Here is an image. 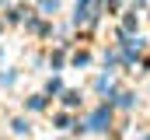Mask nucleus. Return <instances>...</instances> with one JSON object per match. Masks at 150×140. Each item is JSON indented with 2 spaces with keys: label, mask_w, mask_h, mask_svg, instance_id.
Segmentation results:
<instances>
[{
  "label": "nucleus",
  "mask_w": 150,
  "mask_h": 140,
  "mask_svg": "<svg viewBox=\"0 0 150 140\" xmlns=\"http://www.w3.org/2000/svg\"><path fill=\"white\" fill-rule=\"evenodd\" d=\"M98 7H101V0H80V4H77L74 21H77V25H87V21H94V18H98Z\"/></svg>",
  "instance_id": "f257e3e1"
},
{
  "label": "nucleus",
  "mask_w": 150,
  "mask_h": 140,
  "mask_svg": "<svg viewBox=\"0 0 150 140\" xmlns=\"http://www.w3.org/2000/svg\"><path fill=\"white\" fill-rule=\"evenodd\" d=\"M105 123H108V109H98L91 116V130H105Z\"/></svg>",
  "instance_id": "f03ea898"
},
{
  "label": "nucleus",
  "mask_w": 150,
  "mask_h": 140,
  "mask_svg": "<svg viewBox=\"0 0 150 140\" xmlns=\"http://www.w3.org/2000/svg\"><path fill=\"white\" fill-rule=\"evenodd\" d=\"M147 140H150V137H147Z\"/></svg>",
  "instance_id": "7ed1b4c3"
}]
</instances>
